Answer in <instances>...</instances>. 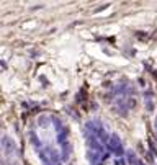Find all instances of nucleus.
Returning <instances> with one entry per match:
<instances>
[{
    "instance_id": "nucleus-1",
    "label": "nucleus",
    "mask_w": 157,
    "mask_h": 165,
    "mask_svg": "<svg viewBox=\"0 0 157 165\" xmlns=\"http://www.w3.org/2000/svg\"><path fill=\"white\" fill-rule=\"evenodd\" d=\"M108 150H111L113 154H116V155H123L124 150H123V146H121V141L118 139V136H111L110 141L106 144Z\"/></svg>"
},
{
    "instance_id": "nucleus-2",
    "label": "nucleus",
    "mask_w": 157,
    "mask_h": 165,
    "mask_svg": "<svg viewBox=\"0 0 157 165\" xmlns=\"http://www.w3.org/2000/svg\"><path fill=\"white\" fill-rule=\"evenodd\" d=\"M115 165H126V164H124V160H123V159H120V160L116 159V160H115Z\"/></svg>"
},
{
    "instance_id": "nucleus-3",
    "label": "nucleus",
    "mask_w": 157,
    "mask_h": 165,
    "mask_svg": "<svg viewBox=\"0 0 157 165\" xmlns=\"http://www.w3.org/2000/svg\"><path fill=\"white\" fill-rule=\"evenodd\" d=\"M134 165H144V164H142V162H141V160H138V162H136Z\"/></svg>"
}]
</instances>
